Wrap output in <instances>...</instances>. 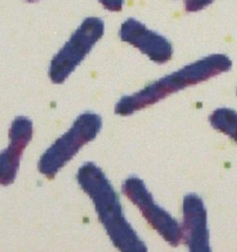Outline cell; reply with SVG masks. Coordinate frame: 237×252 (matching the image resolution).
<instances>
[{
  "mask_svg": "<svg viewBox=\"0 0 237 252\" xmlns=\"http://www.w3.org/2000/svg\"><path fill=\"white\" fill-rule=\"evenodd\" d=\"M77 181L94 203L113 245L120 252H147L144 242L125 219L120 197L102 169L93 162L83 164L78 170Z\"/></svg>",
  "mask_w": 237,
  "mask_h": 252,
  "instance_id": "obj_1",
  "label": "cell"
},
{
  "mask_svg": "<svg viewBox=\"0 0 237 252\" xmlns=\"http://www.w3.org/2000/svg\"><path fill=\"white\" fill-rule=\"evenodd\" d=\"M231 67L232 61L228 56L212 54L150 84L133 95L122 97L115 106V113L120 116L132 115L181 89L227 72Z\"/></svg>",
  "mask_w": 237,
  "mask_h": 252,
  "instance_id": "obj_2",
  "label": "cell"
},
{
  "mask_svg": "<svg viewBox=\"0 0 237 252\" xmlns=\"http://www.w3.org/2000/svg\"><path fill=\"white\" fill-rule=\"evenodd\" d=\"M101 128L102 118L98 114H81L72 127L42 155L38 163L40 173L52 179L84 145L97 137Z\"/></svg>",
  "mask_w": 237,
  "mask_h": 252,
  "instance_id": "obj_3",
  "label": "cell"
},
{
  "mask_svg": "<svg viewBox=\"0 0 237 252\" xmlns=\"http://www.w3.org/2000/svg\"><path fill=\"white\" fill-rule=\"evenodd\" d=\"M103 32L102 19L94 16L85 19L51 60L49 70L51 82L63 84L102 37Z\"/></svg>",
  "mask_w": 237,
  "mask_h": 252,
  "instance_id": "obj_4",
  "label": "cell"
},
{
  "mask_svg": "<svg viewBox=\"0 0 237 252\" xmlns=\"http://www.w3.org/2000/svg\"><path fill=\"white\" fill-rule=\"evenodd\" d=\"M125 196L135 204L151 227L172 247H177L183 238L182 227L169 213L156 204L144 182L137 177L126 178L123 183Z\"/></svg>",
  "mask_w": 237,
  "mask_h": 252,
  "instance_id": "obj_5",
  "label": "cell"
},
{
  "mask_svg": "<svg viewBox=\"0 0 237 252\" xmlns=\"http://www.w3.org/2000/svg\"><path fill=\"white\" fill-rule=\"evenodd\" d=\"M120 37L146 54L157 63L168 62L173 55V47L166 38L146 28L134 18H128L120 30Z\"/></svg>",
  "mask_w": 237,
  "mask_h": 252,
  "instance_id": "obj_6",
  "label": "cell"
},
{
  "mask_svg": "<svg viewBox=\"0 0 237 252\" xmlns=\"http://www.w3.org/2000/svg\"><path fill=\"white\" fill-rule=\"evenodd\" d=\"M33 122L26 117H17L12 124L9 147L0 153V185L13 184L20 159L27 145L33 139Z\"/></svg>",
  "mask_w": 237,
  "mask_h": 252,
  "instance_id": "obj_7",
  "label": "cell"
},
{
  "mask_svg": "<svg viewBox=\"0 0 237 252\" xmlns=\"http://www.w3.org/2000/svg\"><path fill=\"white\" fill-rule=\"evenodd\" d=\"M182 233L190 252H211L207 211L201 197L196 193H189L183 198Z\"/></svg>",
  "mask_w": 237,
  "mask_h": 252,
  "instance_id": "obj_8",
  "label": "cell"
},
{
  "mask_svg": "<svg viewBox=\"0 0 237 252\" xmlns=\"http://www.w3.org/2000/svg\"><path fill=\"white\" fill-rule=\"evenodd\" d=\"M212 127L229 136L237 143V112L230 108H218L209 118Z\"/></svg>",
  "mask_w": 237,
  "mask_h": 252,
  "instance_id": "obj_9",
  "label": "cell"
},
{
  "mask_svg": "<svg viewBox=\"0 0 237 252\" xmlns=\"http://www.w3.org/2000/svg\"><path fill=\"white\" fill-rule=\"evenodd\" d=\"M214 0H185V10L188 13H196L209 6Z\"/></svg>",
  "mask_w": 237,
  "mask_h": 252,
  "instance_id": "obj_10",
  "label": "cell"
},
{
  "mask_svg": "<svg viewBox=\"0 0 237 252\" xmlns=\"http://www.w3.org/2000/svg\"><path fill=\"white\" fill-rule=\"evenodd\" d=\"M101 4L110 12H121L123 10L125 0H99Z\"/></svg>",
  "mask_w": 237,
  "mask_h": 252,
  "instance_id": "obj_11",
  "label": "cell"
},
{
  "mask_svg": "<svg viewBox=\"0 0 237 252\" xmlns=\"http://www.w3.org/2000/svg\"><path fill=\"white\" fill-rule=\"evenodd\" d=\"M26 1H28V2H35V1H38V0H26Z\"/></svg>",
  "mask_w": 237,
  "mask_h": 252,
  "instance_id": "obj_12",
  "label": "cell"
}]
</instances>
